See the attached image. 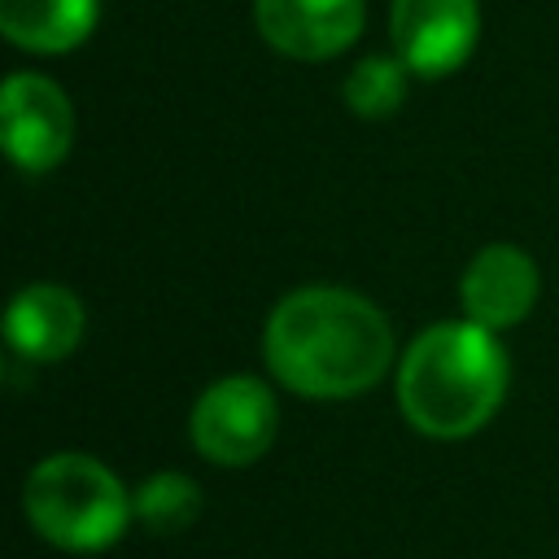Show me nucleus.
Returning <instances> with one entry per match:
<instances>
[{
    "instance_id": "obj_12",
    "label": "nucleus",
    "mask_w": 559,
    "mask_h": 559,
    "mask_svg": "<svg viewBox=\"0 0 559 559\" xmlns=\"http://www.w3.org/2000/svg\"><path fill=\"white\" fill-rule=\"evenodd\" d=\"M131 502H135V520L148 533H157V537L183 533L201 515V507H205L201 485L192 476H183V472H153V476H144L131 489Z\"/></svg>"
},
{
    "instance_id": "obj_6",
    "label": "nucleus",
    "mask_w": 559,
    "mask_h": 559,
    "mask_svg": "<svg viewBox=\"0 0 559 559\" xmlns=\"http://www.w3.org/2000/svg\"><path fill=\"white\" fill-rule=\"evenodd\" d=\"M480 26V0H389V44L419 79L463 70Z\"/></svg>"
},
{
    "instance_id": "obj_9",
    "label": "nucleus",
    "mask_w": 559,
    "mask_h": 559,
    "mask_svg": "<svg viewBox=\"0 0 559 559\" xmlns=\"http://www.w3.org/2000/svg\"><path fill=\"white\" fill-rule=\"evenodd\" d=\"M83 332H87V310L79 293L66 284L39 280V284H22L9 297L4 345L22 362H61L79 349Z\"/></svg>"
},
{
    "instance_id": "obj_8",
    "label": "nucleus",
    "mask_w": 559,
    "mask_h": 559,
    "mask_svg": "<svg viewBox=\"0 0 559 559\" xmlns=\"http://www.w3.org/2000/svg\"><path fill=\"white\" fill-rule=\"evenodd\" d=\"M542 297V275L528 249L520 245H485L467 258L463 275H459V306L463 319L489 328V332H507L515 323H524L533 314Z\"/></svg>"
},
{
    "instance_id": "obj_10",
    "label": "nucleus",
    "mask_w": 559,
    "mask_h": 559,
    "mask_svg": "<svg viewBox=\"0 0 559 559\" xmlns=\"http://www.w3.org/2000/svg\"><path fill=\"white\" fill-rule=\"evenodd\" d=\"M100 17V0H0V31L35 57L74 52Z\"/></svg>"
},
{
    "instance_id": "obj_11",
    "label": "nucleus",
    "mask_w": 559,
    "mask_h": 559,
    "mask_svg": "<svg viewBox=\"0 0 559 559\" xmlns=\"http://www.w3.org/2000/svg\"><path fill=\"white\" fill-rule=\"evenodd\" d=\"M406 87H411V70H406V61L397 52H367V57H358L349 66L341 96L358 118L380 122V118L402 109Z\"/></svg>"
},
{
    "instance_id": "obj_2",
    "label": "nucleus",
    "mask_w": 559,
    "mask_h": 559,
    "mask_svg": "<svg viewBox=\"0 0 559 559\" xmlns=\"http://www.w3.org/2000/svg\"><path fill=\"white\" fill-rule=\"evenodd\" d=\"M511 362L498 332L472 319L428 323L393 367L402 419L428 441L476 437L502 406Z\"/></svg>"
},
{
    "instance_id": "obj_5",
    "label": "nucleus",
    "mask_w": 559,
    "mask_h": 559,
    "mask_svg": "<svg viewBox=\"0 0 559 559\" xmlns=\"http://www.w3.org/2000/svg\"><path fill=\"white\" fill-rule=\"evenodd\" d=\"M4 153L26 175L57 170L74 148V100L39 70H13L0 87Z\"/></svg>"
},
{
    "instance_id": "obj_4",
    "label": "nucleus",
    "mask_w": 559,
    "mask_h": 559,
    "mask_svg": "<svg viewBox=\"0 0 559 559\" xmlns=\"http://www.w3.org/2000/svg\"><path fill=\"white\" fill-rule=\"evenodd\" d=\"M192 450L214 467H249L280 437V397L262 376L236 371L201 389L188 415Z\"/></svg>"
},
{
    "instance_id": "obj_3",
    "label": "nucleus",
    "mask_w": 559,
    "mask_h": 559,
    "mask_svg": "<svg viewBox=\"0 0 559 559\" xmlns=\"http://www.w3.org/2000/svg\"><path fill=\"white\" fill-rule=\"evenodd\" d=\"M22 515L52 550L100 555L122 542L135 502L109 463L83 450H57L26 472Z\"/></svg>"
},
{
    "instance_id": "obj_7",
    "label": "nucleus",
    "mask_w": 559,
    "mask_h": 559,
    "mask_svg": "<svg viewBox=\"0 0 559 559\" xmlns=\"http://www.w3.org/2000/svg\"><path fill=\"white\" fill-rule=\"evenodd\" d=\"M253 26L280 57L332 61L358 44L367 0H253Z\"/></svg>"
},
{
    "instance_id": "obj_1",
    "label": "nucleus",
    "mask_w": 559,
    "mask_h": 559,
    "mask_svg": "<svg viewBox=\"0 0 559 559\" xmlns=\"http://www.w3.org/2000/svg\"><path fill=\"white\" fill-rule=\"evenodd\" d=\"M389 314L345 284H301L284 293L262 323V358L280 389L314 402H341L376 389L393 367Z\"/></svg>"
}]
</instances>
